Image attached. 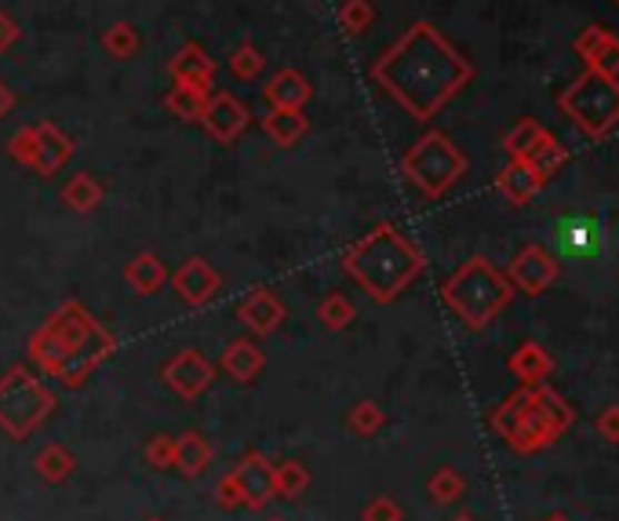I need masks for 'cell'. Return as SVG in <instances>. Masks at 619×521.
I'll list each match as a JSON object with an SVG mask.
<instances>
[{
  "mask_svg": "<svg viewBox=\"0 0 619 521\" xmlns=\"http://www.w3.org/2000/svg\"><path fill=\"white\" fill-rule=\"evenodd\" d=\"M310 467L299 460L273 463V485H278V500H296L310 489Z\"/></svg>",
  "mask_w": 619,
  "mask_h": 521,
  "instance_id": "cell-28",
  "label": "cell"
},
{
  "mask_svg": "<svg viewBox=\"0 0 619 521\" xmlns=\"http://www.w3.org/2000/svg\"><path fill=\"white\" fill-rule=\"evenodd\" d=\"M336 19L347 37H361L368 33V26L376 22V8H372V0H342Z\"/></svg>",
  "mask_w": 619,
  "mask_h": 521,
  "instance_id": "cell-34",
  "label": "cell"
},
{
  "mask_svg": "<svg viewBox=\"0 0 619 521\" xmlns=\"http://www.w3.org/2000/svg\"><path fill=\"white\" fill-rule=\"evenodd\" d=\"M547 521H572V518H565V514H550Z\"/></svg>",
  "mask_w": 619,
  "mask_h": 521,
  "instance_id": "cell-46",
  "label": "cell"
},
{
  "mask_svg": "<svg viewBox=\"0 0 619 521\" xmlns=\"http://www.w3.org/2000/svg\"><path fill=\"white\" fill-rule=\"evenodd\" d=\"M616 4H619V0H616Z\"/></svg>",
  "mask_w": 619,
  "mask_h": 521,
  "instance_id": "cell-49",
  "label": "cell"
},
{
  "mask_svg": "<svg viewBox=\"0 0 619 521\" xmlns=\"http://www.w3.org/2000/svg\"><path fill=\"white\" fill-rule=\"evenodd\" d=\"M204 102L208 96L197 88H182V84H171L168 96H164V110L171 117H179L182 124H201V113H204Z\"/></svg>",
  "mask_w": 619,
  "mask_h": 521,
  "instance_id": "cell-26",
  "label": "cell"
},
{
  "mask_svg": "<svg viewBox=\"0 0 619 521\" xmlns=\"http://www.w3.org/2000/svg\"><path fill=\"white\" fill-rule=\"evenodd\" d=\"M262 132L273 142V147H296V142L307 139L310 132V117L302 110H281V107H270V113L262 117Z\"/></svg>",
  "mask_w": 619,
  "mask_h": 521,
  "instance_id": "cell-23",
  "label": "cell"
},
{
  "mask_svg": "<svg viewBox=\"0 0 619 521\" xmlns=\"http://www.w3.org/2000/svg\"><path fill=\"white\" fill-rule=\"evenodd\" d=\"M267 521H288V518H267Z\"/></svg>",
  "mask_w": 619,
  "mask_h": 521,
  "instance_id": "cell-47",
  "label": "cell"
},
{
  "mask_svg": "<svg viewBox=\"0 0 619 521\" xmlns=\"http://www.w3.org/2000/svg\"><path fill=\"white\" fill-rule=\"evenodd\" d=\"M33 147H37V136H33V124H22L16 136L8 139V158L22 164V168H30L33 161Z\"/></svg>",
  "mask_w": 619,
  "mask_h": 521,
  "instance_id": "cell-39",
  "label": "cell"
},
{
  "mask_svg": "<svg viewBox=\"0 0 619 521\" xmlns=\"http://www.w3.org/2000/svg\"><path fill=\"white\" fill-rule=\"evenodd\" d=\"M168 263L157 252H139L131 263L124 267V281H128V289L136 292V295H153V292H161L164 284H168Z\"/></svg>",
  "mask_w": 619,
  "mask_h": 521,
  "instance_id": "cell-22",
  "label": "cell"
},
{
  "mask_svg": "<svg viewBox=\"0 0 619 521\" xmlns=\"http://www.w3.org/2000/svg\"><path fill=\"white\" fill-rule=\"evenodd\" d=\"M521 161H529V164H532V172H536L539 179H550L555 172H561L565 161H569V150H565L561 142L547 132V136L539 139L536 147L529 150V158H521Z\"/></svg>",
  "mask_w": 619,
  "mask_h": 521,
  "instance_id": "cell-27",
  "label": "cell"
},
{
  "mask_svg": "<svg viewBox=\"0 0 619 521\" xmlns=\"http://www.w3.org/2000/svg\"><path fill=\"white\" fill-rule=\"evenodd\" d=\"M168 284L176 289V295L187 307H208L222 292V273L201 256H190L176 273L168 278Z\"/></svg>",
  "mask_w": 619,
  "mask_h": 521,
  "instance_id": "cell-13",
  "label": "cell"
},
{
  "mask_svg": "<svg viewBox=\"0 0 619 521\" xmlns=\"http://www.w3.org/2000/svg\"><path fill=\"white\" fill-rule=\"evenodd\" d=\"M401 176L408 179V187H416L427 201H438L467 176V153L445 132H427L405 150Z\"/></svg>",
  "mask_w": 619,
  "mask_h": 521,
  "instance_id": "cell-6",
  "label": "cell"
},
{
  "mask_svg": "<svg viewBox=\"0 0 619 521\" xmlns=\"http://www.w3.org/2000/svg\"><path fill=\"white\" fill-rule=\"evenodd\" d=\"M237 485L244 511H267L270 500H278V485H273V460H267L259 449H248L237 460L233 471H227Z\"/></svg>",
  "mask_w": 619,
  "mask_h": 521,
  "instance_id": "cell-10",
  "label": "cell"
},
{
  "mask_svg": "<svg viewBox=\"0 0 619 521\" xmlns=\"http://www.w3.org/2000/svg\"><path fill=\"white\" fill-rule=\"evenodd\" d=\"M248 124H252V113H248V107L237 96H230V91H216V96H208L204 113H201V128L216 142L230 147V142H237L248 132Z\"/></svg>",
  "mask_w": 619,
  "mask_h": 521,
  "instance_id": "cell-12",
  "label": "cell"
},
{
  "mask_svg": "<svg viewBox=\"0 0 619 521\" xmlns=\"http://www.w3.org/2000/svg\"><path fill=\"white\" fill-rule=\"evenodd\" d=\"M33 136H37V147H33V176H41V179H51V176H59L66 164H70L73 158V139L62 132L59 124H51V121H41V124H33Z\"/></svg>",
  "mask_w": 619,
  "mask_h": 521,
  "instance_id": "cell-15",
  "label": "cell"
},
{
  "mask_svg": "<svg viewBox=\"0 0 619 521\" xmlns=\"http://www.w3.org/2000/svg\"><path fill=\"white\" fill-rule=\"evenodd\" d=\"M543 182L547 179H539L532 172V164L529 161H521V158H510L507 168H499V176H496V190L503 193V198L510 204H529L539 190H543Z\"/></svg>",
  "mask_w": 619,
  "mask_h": 521,
  "instance_id": "cell-18",
  "label": "cell"
},
{
  "mask_svg": "<svg viewBox=\"0 0 619 521\" xmlns=\"http://www.w3.org/2000/svg\"><path fill=\"white\" fill-rule=\"evenodd\" d=\"M576 423L572 405L555 387H521L492 409V431L518 455H532L555 445Z\"/></svg>",
  "mask_w": 619,
  "mask_h": 521,
  "instance_id": "cell-4",
  "label": "cell"
},
{
  "mask_svg": "<svg viewBox=\"0 0 619 521\" xmlns=\"http://www.w3.org/2000/svg\"><path fill=\"white\" fill-rule=\"evenodd\" d=\"M262 67H267V59H262V51L252 41H241L233 48L230 73L237 77V81H256V77L262 73Z\"/></svg>",
  "mask_w": 619,
  "mask_h": 521,
  "instance_id": "cell-35",
  "label": "cell"
},
{
  "mask_svg": "<svg viewBox=\"0 0 619 521\" xmlns=\"http://www.w3.org/2000/svg\"><path fill=\"white\" fill-rule=\"evenodd\" d=\"M168 77H171V84L197 88L208 96V88H212V81H216V62L208 59V51L197 41H187L176 56L168 59Z\"/></svg>",
  "mask_w": 619,
  "mask_h": 521,
  "instance_id": "cell-16",
  "label": "cell"
},
{
  "mask_svg": "<svg viewBox=\"0 0 619 521\" xmlns=\"http://www.w3.org/2000/svg\"><path fill=\"white\" fill-rule=\"evenodd\" d=\"M310 96H313L310 81L292 67L278 70L270 77V84L262 88V99H267L270 107H281V110H302L310 102Z\"/></svg>",
  "mask_w": 619,
  "mask_h": 521,
  "instance_id": "cell-20",
  "label": "cell"
},
{
  "mask_svg": "<svg viewBox=\"0 0 619 521\" xmlns=\"http://www.w3.org/2000/svg\"><path fill=\"white\" fill-rule=\"evenodd\" d=\"M26 350H30V361L44 375L59 380L66 390H77L91 380V372H99L113 358L117 340L77 299H66L30 335Z\"/></svg>",
  "mask_w": 619,
  "mask_h": 521,
  "instance_id": "cell-2",
  "label": "cell"
},
{
  "mask_svg": "<svg viewBox=\"0 0 619 521\" xmlns=\"http://www.w3.org/2000/svg\"><path fill=\"white\" fill-rule=\"evenodd\" d=\"M558 273H561V263L555 259V252H547L543 244H525V249L513 256V263L507 267V281L513 284V292L539 295L558 281Z\"/></svg>",
  "mask_w": 619,
  "mask_h": 521,
  "instance_id": "cell-11",
  "label": "cell"
},
{
  "mask_svg": "<svg viewBox=\"0 0 619 521\" xmlns=\"http://www.w3.org/2000/svg\"><path fill=\"white\" fill-rule=\"evenodd\" d=\"M452 521H478V518H473V514H456Z\"/></svg>",
  "mask_w": 619,
  "mask_h": 521,
  "instance_id": "cell-45",
  "label": "cell"
},
{
  "mask_svg": "<svg viewBox=\"0 0 619 521\" xmlns=\"http://www.w3.org/2000/svg\"><path fill=\"white\" fill-rule=\"evenodd\" d=\"M507 369H510L513 380H521V387H539V383L550 380V372H555V358H550L536 340H525L510 354Z\"/></svg>",
  "mask_w": 619,
  "mask_h": 521,
  "instance_id": "cell-19",
  "label": "cell"
},
{
  "mask_svg": "<svg viewBox=\"0 0 619 521\" xmlns=\"http://www.w3.org/2000/svg\"><path fill=\"white\" fill-rule=\"evenodd\" d=\"M427 259L419 244L393 223H376L361 241L342 252V273L372 299V303H393L423 278Z\"/></svg>",
  "mask_w": 619,
  "mask_h": 521,
  "instance_id": "cell-3",
  "label": "cell"
},
{
  "mask_svg": "<svg viewBox=\"0 0 619 521\" xmlns=\"http://www.w3.org/2000/svg\"><path fill=\"white\" fill-rule=\"evenodd\" d=\"M142 455H147V463L153 471H171V460H176V434H153Z\"/></svg>",
  "mask_w": 619,
  "mask_h": 521,
  "instance_id": "cell-37",
  "label": "cell"
},
{
  "mask_svg": "<svg viewBox=\"0 0 619 521\" xmlns=\"http://www.w3.org/2000/svg\"><path fill=\"white\" fill-rule=\"evenodd\" d=\"M609 33H612L609 26H598V22H595V26H587V30L576 37V56L587 62V59L601 48V41H605V37H609Z\"/></svg>",
  "mask_w": 619,
  "mask_h": 521,
  "instance_id": "cell-40",
  "label": "cell"
},
{
  "mask_svg": "<svg viewBox=\"0 0 619 521\" xmlns=\"http://www.w3.org/2000/svg\"><path fill=\"white\" fill-rule=\"evenodd\" d=\"M595 427H598V434L609 441V445H619V405L605 409L598 420H595Z\"/></svg>",
  "mask_w": 619,
  "mask_h": 521,
  "instance_id": "cell-42",
  "label": "cell"
},
{
  "mask_svg": "<svg viewBox=\"0 0 619 521\" xmlns=\"http://www.w3.org/2000/svg\"><path fill=\"white\" fill-rule=\"evenodd\" d=\"M216 503L222 507V511H241V497H237V485L230 474H222L216 481Z\"/></svg>",
  "mask_w": 619,
  "mask_h": 521,
  "instance_id": "cell-41",
  "label": "cell"
},
{
  "mask_svg": "<svg viewBox=\"0 0 619 521\" xmlns=\"http://www.w3.org/2000/svg\"><path fill=\"white\" fill-rule=\"evenodd\" d=\"M56 412V394L37 380L33 369L26 364H11L0 375V431L11 441L33 438Z\"/></svg>",
  "mask_w": 619,
  "mask_h": 521,
  "instance_id": "cell-7",
  "label": "cell"
},
{
  "mask_svg": "<svg viewBox=\"0 0 619 521\" xmlns=\"http://www.w3.org/2000/svg\"><path fill=\"white\" fill-rule=\"evenodd\" d=\"M11 110H16V91L0 81V117H8Z\"/></svg>",
  "mask_w": 619,
  "mask_h": 521,
  "instance_id": "cell-44",
  "label": "cell"
},
{
  "mask_svg": "<svg viewBox=\"0 0 619 521\" xmlns=\"http://www.w3.org/2000/svg\"><path fill=\"white\" fill-rule=\"evenodd\" d=\"M441 299L467 329H485L492 324L513 299V284L503 270H496L485 256H470L456 273H449L441 284Z\"/></svg>",
  "mask_w": 619,
  "mask_h": 521,
  "instance_id": "cell-5",
  "label": "cell"
},
{
  "mask_svg": "<svg viewBox=\"0 0 619 521\" xmlns=\"http://www.w3.org/2000/svg\"><path fill=\"white\" fill-rule=\"evenodd\" d=\"M161 380L179 401H197L208 387L216 383V364L208 361L197 347H187L161 364Z\"/></svg>",
  "mask_w": 619,
  "mask_h": 521,
  "instance_id": "cell-9",
  "label": "cell"
},
{
  "mask_svg": "<svg viewBox=\"0 0 619 521\" xmlns=\"http://www.w3.org/2000/svg\"><path fill=\"white\" fill-rule=\"evenodd\" d=\"M102 198H107V190H102V182L91 172H77L62 187V204L70 208V212H77V216L96 212V208L102 204Z\"/></svg>",
  "mask_w": 619,
  "mask_h": 521,
  "instance_id": "cell-24",
  "label": "cell"
},
{
  "mask_svg": "<svg viewBox=\"0 0 619 521\" xmlns=\"http://www.w3.org/2000/svg\"><path fill=\"white\" fill-rule=\"evenodd\" d=\"M383 427H387V412L372 398L358 401V405L347 412V431L358 434V438H376L379 431H383Z\"/></svg>",
  "mask_w": 619,
  "mask_h": 521,
  "instance_id": "cell-29",
  "label": "cell"
},
{
  "mask_svg": "<svg viewBox=\"0 0 619 521\" xmlns=\"http://www.w3.org/2000/svg\"><path fill=\"white\" fill-rule=\"evenodd\" d=\"M361 521H405V511L398 500L383 492V497H372L361 507Z\"/></svg>",
  "mask_w": 619,
  "mask_h": 521,
  "instance_id": "cell-38",
  "label": "cell"
},
{
  "mask_svg": "<svg viewBox=\"0 0 619 521\" xmlns=\"http://www.w3.org/2000/svg\"><path fill=\"white\" fill-rule=\"evenodd\" d=\"M142 48V37L131 22H113L102 30V51H107L110 59H131L136 51Z\"/></svg>",
  "mask_w": 619,
  "mask_h": 521,
  "instance_id": "cell-30",
  "label": "cell"
},
{
  "mask_svg": "<svg viewBox=\"0 0 619 521\" xmlns=\"http://www.w3.org/2000/svg\"><path fill=\"white\" fill-rule=\"evenodd\" d=\"M37 474H41L48 485H62V481H70L73 471H77V460H73V452L59 445V441H48V445L37 452Z\"/></svg>",
  "mask_w": 619,
  "mask_h": 521,
  "instance_id": "cell-25",
  "label": "cell"
},
{
  "mask_svg": "<svg viewBox=\"0 0 619 521\" xmlns=\"http://www.w3.org/2000/svg\"><path fill=\"white\" fill-rule=\"evenodd\" d=\"M147 521H164V518H147Z\"/></svg>",
  "mask_w": 619,
  "mask_h": 521,
  "instance_id": "cell-48",
  "label": "cell"
},
{
  "mask_svg": "<svg viewBox=\"0 0 619 521\" xmlns=\"http://www.w3.org/2000/svg\"><path fill=\"white\" fill-rule=\"evenodd\" d=\"M212 460H216V452L201 431H182L176 438V460H171V471H179L182 478H201L208 467H212Z\"/></svg>",
  "mask_w": 619,
  "mask_h": 521,
  "instance_id": "cell-21",
  "label": "cell"
},
{
  "mask_svg": "<svg viewBox=\"0 0 619 521\" xmlns=\"http://www.w3.org/2000/svg\"><path fill=\"white\" fill-rule=\"evenodd\" d=\"M372 81L408 117L430 121L473 81V67L433 22H412L372 62Z\"/></svg>",
  "mask_w": 619,
  "mask_h": 521,
  "instance_id": "cell-1",
  "label": "cell"
},
{
  "mask_svg": "<svg viewBox=\"0 0 619 521\" xmlns=\"http://www.w3.org/2000/svg\"><path fill=\"white\" fill-rule=\"evenodd\" d=\"M543 136H547V128L539 124L536 117H521V121L513 124L510 132L503 136V150H507V158H529V150H532Z\"/></svg>",
  "mask_w": 619,
  "mask_h": 521,
  "instance_id": "cell-31",
  "label": "cell"
},
{
  "mask_svg": "<svg viewBox=\"0 0 619 521\" xmlns=\"http://www.w3.org/2000/svg\"><path fill=\"white\" fill-rule=\"evenodd\" d=\"M558 110L587 139H605L619 124V77L583 70L558 96Z\"/></svg>",
  "mask_w": 619,
  "mask_h": 521,
  "instance_id": "cell-8",
  "label": "cell"
},
{
  "mask_svg": "<svg viewBox=\"0 0 619 521\" xmlns=\"http://www.w3.org/2000/svg\"><path fill=\"white\" fill-rule=\"evenodd\" d=\"M427 492H430L433 503H456V500H463L467 478L459 474L456 467H438V471H433L430 481H427Z\"/></svg>",
  "mask_w": 619,
  "mask_h": 521,
  "instance_id": "cell-33",
  "label": "cell"
},
{
  "mask_svg": "<svg viewBox=\"0 0 619 521\" xmlns=\"http://www.w3.org/2000/svg\"><path fill=\"white\" fill-rule=\"evenodd\" d=\"M353 318H358V307H353L342 292L325 295L321 303H318V321L325 324L328 332H342V329H350Z\"/></svg>",
  "mask_w": 619,
  "mask_h": 521,
  "instance_id": "cell-32",
  "label": "cell"
},
{
  "mask_svg": "<svg viewBox=\"0 0 619 521\" xmlns=\"http://www.w3.org/2000/svg\"><path fill=\"white\" fill-rule=\"evenodd\" d=\"M284 318L288 307L273 289H252L241 299V307H237V321L252 335H273L284 324Z\"/></svg>",
  "mask_w": 619,
  "mask_h": 521,
  "instance_id": "cell-14",
  "label": "cell"
},
{
  "mask_svg": "<svg viewBox=\"0 0 619 521\" xmlns=\"http://www.w3.org/2000/svg\"><path fill=\"white\" fill-rule=\"evenodd\" d=\"M22 37V26L8 16V11H0V56H4L8 48H16Z\"/></svg>",
  "mask_w": 619,
  "mask_h": 521,
  "instance_id": "cell-43",
  "label": "cell"
},
{
  "mask_svg": "<svg viewBox=\"0 0 619 521\" xmlns=\"http://www.w3.org/2000/svg\"><path fill=\"white\" fill-rule=\"evenodd\" d=\"M262 364H267V354H262V347L252 340V335L227 343V350L219 354V369L227 372L233 383H252L262 372Z\"/></svg>",
  "mask_w": 619,
  "mask_h": 521,
  "instance_id": "cell-17",
  "label": "cell"
},
{
  "mask_svg": "<svg viewBox=\"0 0 619 521\" xmlns=\"http://www.w3.org/2000/svg\"><path fill=\"white\" fill-rule=\"evenodd\" d=\"M587 70L605 73V77H619V37L616 33L605 37L601 48L587 59Z\"/></svg>",
  "mask_w": 619,
  "mask_h": 521,
  "instance_id": "cell-36",
  "label": "cell"
}]
</instances>
